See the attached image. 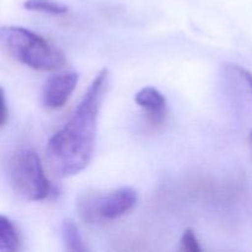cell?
Wrapping results in <instances>:
<instances>
[{
	"mask_svg": "<svg viewBox=\"0 0 252 252\" xmlns=\"http://www.w3.org/2000/svg\"><path fill=\"white\" fill-rule=\"evenodd\" d=\"M135 102L143 108L147 120L153 127H160L165 123L167 116V103L165 96L153 86L140 89L134 97Z\"/></svg>",
	"mask_w": 252,
	"mask_h": 252,
	"instance_id": "obj_6",
	"label": "cell"
},
{
	"mask_svg": "<svg viewBox=\"0 0 252 252\" xmlns=\"http://www.w3.org/2000/svg\"><path fill=\"white\" fill-rule=\"evenodd\" d=\"M79 81V74L75 71H65L51 76L44 85L42 93V102L49 110L62 108L75 90Z\"/></svg>",
	"mask_w": 252,
	"mask_h": 252,
	"instance_id": "obj_5",
	"label": "cell"
},
{
	"mask_svg": "<svg viewBox=\"0 0 252 252\" xmlns=\"http://www.w3.org/2000/svg\"><path fill=\"white\" fill-rule=\"evenodd\" d=\"M24 7L30 11L44 12L51 15H64L68 12V6L54 0H26Z\"/></svg>",
	"mask_w": 252,
	"mask_h": 252,
	"instance_id": "obj_9",
	"label": "cell"
},
{
	"mask_svg": "<svg viewBox=\"0 0 252 252\" xmlns=\"http://www.w3.org/2000/svg\"><path fill=\"white\" fill-rule=\"evenodd\" d=\"M233 69L241 76V78L244 79V80H245V83L248 84V86L250 88L252 93V73H250L249 70H246V69L243 68V66H239V65L233 66Z\"/></svg>",
	"mask_w": 252,
	"mask_h": 252,
	"instance_id": "obj_12",
	"label": "cell"
},
{
	"mask_svg": "<svg viewBox=\"0 0 252 252\" xmlns=\"http://www.w3.org/2000/svg\"><path fill=\"white\" fill-rule=\"evenodd\" d=\"M250 137H251V142H252V132H251V135H250Z\"/></svg>",
	"mask_w": 252,
	"mask_h": 252,
	"instance_id": "obj_13",
	"label": "cell"
},
{
	"mask_svg": "<svg viewBox=\"0 0 252 252\" xmlns=\"http://www.w3.org/2000/svg\"><path fill=\"white\" fill-rule=\"evenodd\" d=\"M138 202V193L130 187L97 191L89 189L76 199L79 218L88 224L115 220L132 211Z\"/></svg>",
	"mask_w": 252,
	"mask_h": 252,
	"instance_id": "obj_3",
	"label": "cell"
},
{
	"mask_svg": "<svg viewBox=\"0 0 252 252\" xmlns=\"http://www.w3.org/2000/svg\"><path fill=\"white\" fill-rule=\"evenodd\" d=\"M108 83V70L101 69L65 126L49 138L47 160L59 177L78 175L90 164L95 149L98 113Z\"/></svg>",
	"mask_w": 252,
	"mask_h": 252,
	"instance_id": "obj_1",
	"label": "cell"
},
{
	"mask_svg": "<svg viewBox=\"0 0 252 252\" xmlns=\"http://www.w3.org/2000/svg\"><path fill=\"white\" fill-rule=\"evenodd\" d=\"M62 239H63L64 246L68 251H86V246L84 244L83 238H81L78 225L71 219H64L63 223H62Z\"/></svg>",
	"mask_w": 252,
	"mask_h": 252,
	"instance_id": "obj_8",
	"label": "cell"
},
{
	"mask_svg": "<svg viewBox=\"0 0 252 252\" xmlns=\"http://www.w3.org/2000/svg\"><path fill=\"white\" fill-rule=\"evenodd\" d=\"M9 179L12 189L27 201H42L49 196L52 185L44 174L41 159L31 149L15 153L9 161Z\"/></svg>",
	"mask_w": 252,
	"mask_h": 252,
	"instance_id": "obj_4",
	"label": "cell"
},
{
	"mask_svg": "<svg viewBox=\"0 0 252 252\" xmlns=\"http://www.w3.org/2000/svg\"><path fill=\"white\" fill-rule=\"evenodd\" d=\"M20 250V236L16 226L9 218L0 214V252Z\"/></svg>",
	"mask_w": 252,
	"mask_h": 252,
	"instance_id": "obj_7",
	"label": "cell"
},
{
	"mask_svg": "<svg viewBox=\"0 0 252 252\" xmlns=\"http://www.w3.org/2000/svg\"><path fill=\"white\" fill-rule=\"evenodd\" d=\"M180 250L185 252H201L198 239L191 228H187L182 233L181 240H180Z\"/></svg>",
	"mask_w": 252,
	"mask_h": 252,
	"instance_id": "obj_10",
	"label": "cell"
},
{
	"mask_svg": "<svg viewBox=\"0 0 252 252\" xmlns=\"http://www.w3.org/2000/svg\"><path fill=\"white\" fill-rule=\"evenodd\" d=\"M7 105H6V98H5V93L2 88H0V128L6 123L7 121Z\"/></svg>",
	"mask_w": 252,
	"mask_h": 252,
	"instance_id": "obj_11",
	"label": "cell"
},
{
	"mask_svg": "<svg viewBox=\"0 0 252 252\" xmlns=\"http://www.w3.org/2000/svg\"><path fill=\"white\" fill-rule=\"evenodd\" d=\"M0 49L34 70L56 71L66 63L64 54L56 46L20 26H0Z\"/></svg>",
	"mask_w": 252,
	"mask_h": 252,
	"instance_id": "obj_2",
	"label": "cell"
}]
</instances>
